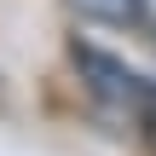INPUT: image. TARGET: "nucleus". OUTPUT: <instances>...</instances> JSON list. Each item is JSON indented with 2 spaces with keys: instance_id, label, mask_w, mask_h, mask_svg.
I'll list each match as a JSON object with an SVG mask.
<instances>
[{
  "instance_id": "f257e3e1",
  "label": "nucleus",
  "mask_w": 156,
  "mask_h": 156,
  "mask_svg": "<svg viewBox=\"0 0 156 156\" xmlns=\"http://www.w3.org/2000/svg\"><path fill=\"white\" fill-rule=\"evenodd\" d=\"M75 69H81V81H87V87H93L104 104L133 110V116L151 104V93H156L145 75H133L127 64H116V58H104V52H93V46H75Z\"/></svg>"
},
{
  "instance_id": "f03ea898",
  "label": "nucleus",
  "mask_w": 156,
  "mask_h": 156,
  "mask_svg": "<svg viewBox=\"0 0 156 156\" xmlns=\"http://www.w3.org/2000/svg\"><path fill=\"white\" fill-rule=\"evenodd\" d=\"M81 17H93V23H110V29H133V23H145V0H69Z\"/></svg>"
},
{
  "instance_id": "7ed1b4c3",
  "label": "nucleus",
  "mask_w": 156,
  "mask_h": 156,
  "mask_svg": "<svg viewBox=\"0 0 156 156\" xmlns=\"http://www.w3.org/2000/svg\"><path fill=\"white\" fill-rule=\"evenodd\" d=\"M139 122H145V133H151V145H156V93H151V104L139 110Z\"/></svg>"
}]
</instances>
